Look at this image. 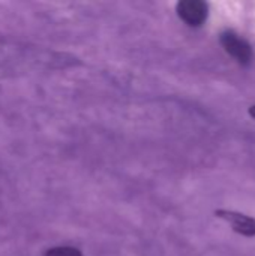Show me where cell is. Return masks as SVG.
I'll use <instances>...</instances> for the list:
<instances>
[{
    "instance_id": "7a4b0ae2",
    "label": "cell",
    "mask_w": 255,
    "mask_h": 256,
    "mask_svg": "<svg viewBox=\"0 0 255 256\" xmlns=\"http://www.w3.org/2000/svg\"><path fill=\"white\" fill-rule=\"evenodd\" d=\"M176 12L189 27H200L209 16V4L203 0H180L176 4Z\"/></svg>"
},
{
    "instance_id": "3957f363",
    "label": "cell",
    "mask_w": 255,
    "mask_h": 256,
    "mask_svg": "<svg viewBox=\"0 0 255 256\" xmlns=\"http://www.w3.org/2000/svg\"><path fill=\"white\" fill-rule=\"evenodd\" d=\"M215 216L228 222L234 232L243 237H255V218L233 210H215Z\"/></svg>"
},
{
    "instance_id": "5b68a950",
    "label": "cell",
    "mask_w": 255,
    "mask_h": 256,
    "mask_svg": "<svg viewBox=\"0 0 255 256\" xmlns=\"http://www.w3.org/2000/svg\"><path fill=\"white\" fill-rule=\"evenodd\" d=\"M248 112H249V116L252 117L255 120V105H252V106H249V110H248Z\"/></svg>"
},
{
    "instance_id": "6da1fadb",
    "label": "cell",
    "mask_w": 255,
    "mask_h": 256,
    "mask_svg": "<svg viewBox=\"0 0 255 256\" xmlns=\"http://www.w3.org/2000/svg\"><path fill=\"white\" fill-rule=\"evenodd\" d=\"M219 42H221L222 48L225 50V52L230 54L239 64H242V66L251 64V62L254 58L252 46L246 39H243L234 30H230V28L224 30L219 34Z\"/></svg>"
},
{
    "instance_id": "277c9868",
    "label": "cell",
    "mask_w": 255,
    "mask_h": 256,
    "mask_svg": "<svg viewBox=\"0 0 255 256\" xmlns=\"http://www.w3.org/2000/svg\"><path fill=\"white\" fill-rule=\"evenodd\" d=\"M45 256H83V254L75 248L60 246V248H53V249L47 250Z\"/></svg>"
}]
</instances>
